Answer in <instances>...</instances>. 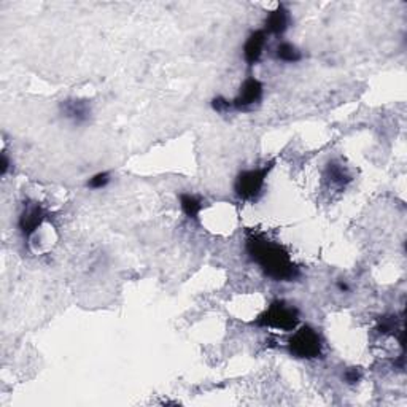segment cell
I'll list each match as a JSON object with an SVG mask.
<instances>
[{
	"instance_id": "obj_1",
	"label": "cell",
	"mask_w": 407,
	"mask_h": 407,
	"mask_svg": "<svg viewBox=\"0 0 407 407\" xmlns=\"http://www.w3.org/2000/svg\"><path fill=\"white\" fill-rule=\"evenodd\" d=\"M247 252L262 272L275 281H293L299 277V267L294 265L286 248L262 234L247 237Z\"/></svg>"
},
{
	"instance_id": "obj_2",
	"label": "cell",
	"mask_w": 407,
	"mask_h": 407,
	"mask_svg": "<svg viewBox=\"0 0 407 407\" xmlns=\"http://www.w3.org/2000/svg\"><path fill=\"white\" fill-rule=\"evenodd\" d=\"M286 348L294 358L315 360L323 355V341L317 329L304 324L298 331H294L286 344Z\"/></svg>"
},
{
	"instance_id": "obj_3",
	"label": "cell",
	"mask_w": 407,
	"mask_h": 407,
	"mask_svg": "<svg viewBox=\"0 0 407 407\" xmlns=\"http://www.w3.org/2000/svg\"><path fill=\"white\" fill-rule=\"evenodd\" d=\"M256 324L262 328H275L281 331H293L299 324V312L284 300H274L262 314L256 318Z\"/></svg>"
},
{
	"instance_id": "obj_4",
	"label": "cell",
	"mask_w": 407,
	"mask_h": 407,
	"mask_svg": "<svg viewBox=\"0 0 407 407\" xmlns=\"http://www.w3.org/2000/svg\"><path fill=\"white\" fill-rule=\"evenodd\" d=\"M274 162L271 164H266L258 169H248V171H242L236 177L234 183V191L237 194V198L242 200H256L260 196L262 190H265L266 178L269 172L272 171Z\"/></svg>"
},
{
	"instance_id": "obj_5",
	"label": "cell",
	"mask_w": 407,
	"mask_h": 407,
	"mask_svg": "<svg viewBox=\"0 0 407 407\" xmlns=\"http://www.w3.org/2000/svg\"><path fill=\"white\" fill-rule=\"evenodd\" d=\"M47 217L48 212L39 202L24 204L20 218H18V228H20L24 241H29L37 233V229L45 223Z\"/></svg>"
},
{
	"instance_id": "obj_6",
	"label": "cell",
	"mask_w": 407,
	"mask_h": 407,
	"mask_svg": "<svg viewBox=\"0 0 407 407\" xmlns=\"http://www.w3.org/2000/svg\"><path fill=\"white\" fill-rule=\"evenodd\" d=\"M262 96H265V85L258 78L248 77L241 85L239 94H237L236 99L231 100V105L236 110H248L258 105L262 100Z\"/></svg>"
},
{
	"instance_id": "obj_7",
	"label": "cell",
	"mask_w": 407,
	"mask_h": 407,
	"mask_svg": "<svg viewBox=\"0 0 407 407\" xmlns=\"http://www.w3.org/2000/svg\"><path fill=\"white\" fill-rule=\"evenodd\" d=\"M61 115L73 124H85L91 118V104L86 99L71 97L59 104Z\"/></svg>"
},
{
	"instance_id": "obj_8",
	"label": "cell",
	"mask_w": 407,
	"mask_h": 407,
	"mask_svg": "<svg viewBox=\"0 0 407 407\" xmlns=\"http://www.w3.org/2000/svg\"><path fill=\"white\" fill-rule=\"evenodd\" d=\"M267 37L265 29H258L248 35L245 45H243V59L248 66H255L260 62L267 45Z\"/></svg>"
},
{
	"instance_id": "obj_9",
	"label": "cell",
	"mask_w": 407,
	"mask_h": 407,
	"mask_svg": "<svg viewBox=\"0 0 407 407\" xmlns=\"http://www.w3.org/2000/svg\"><path fill=\"white\" fill-rule=\"evenodd\" d=\"M290 11L286 10L284 4H280L267 15L265 21V32L267 35H284L290 28Z\"/></svg>"
},
{
	"instance_id": "obj_10",
	"label": "cell",
	"mask_w": 407,
	"mask_h": 407,
	"mask_svg": "<svg viewBox=\"0 0 407 407\" xmlns=\"http://www.w3.org/2000/svg\"><path fill=\"white\" fill-rule=\"evenodd\" d=\"M178 199H180V207H181V210H183V214L188 218H191V220H198L200 212H202V209H204L202 199L194 196V194H190V193H181Z\"/></svg>"
},
{
	"instance_id": "obj_11",
	"label": "cell",
	"mask_w": 407,
	"mask_h": 407,
	"mask_svg": "<svg viewBox=\"0 0 407 407\" xmlns=\"http://www.w3.org/2000/svg\"><path fill=\"white\" fill-rule=\"evenodd\" d=\"M275 58L281 62H286V64H296V62L303 59V53L293 43L281 42L275 48Z\"/></svg>"
},
{
	"instance_id": "obj_12",
	"label": "cell",
	"mask_w": 407,
	"mask_h": 407,
	"mask_svg": "<svg viewBox=\"0 0 407 407\" xmlns=\"http://www.w3.org/2000/svg\"><path fill=\"white\" fill-rule=\"evenodd\" d=\"M324 177H327L331 185L334 186H346L352 177H350L348 172L346 171V167L341 166V164H336V162H329L328 167H327V172H324Z\"/></svg>"
},
{
	"instance_id": "obj_13",
	"label": "cell",
	"mask_w": 407,
	"mask_h": 407,
	"mask_svg": "<svg viewBox=\"0 0 407 407\" xmlns=\"http://www.w3.org/2000/svg\"><path fill=\"white\" fill-rule=\"evenodd\" d=\"M110 180H111L110 172H97V174H94L90 180H87L86 186L90 188V190H102V188H105L110 183Z\"/></svg>"
},
{
	"instance_id": "obj_14",
	"label": "cell",
	"mask_w": 407,
	"mask_h": 407,
	"mask_svg": "<svg viewBox=\"0 0 407 407\" xmlns=\"http://www.w3.org/2000/svg\"><path fill=\"white\" fill-rule=\"evenodd\" d=\"M212 109H214L217 114H226L228 110L233 109V105H231V100L224 99V97H215L212 100Z\"/></svg>"
},
{
	"instance_id": "obj_15",
	"label": "cell",
	"mask_w": 407,
	"mask_h": 407,
	"mask_svg": "<svg viewBox=\"0 0 407 407\" xmlns=\"http://www.w3.org/2000/svg\"><path fill=\"white\" fill-rule=\"evenodd\" d=\"M344 380L347 382L348 385H355L361 380V371L358 367H348L346 372H344Z\"/></svg>"
},
{
	"instance_id": "obj_16",
	"label": "cell",
	"mask_w": 407,
	"mask_h": 407,
	"mask_svg": "<svg viewBox=\"0 0 407 407\" xmlns=\"http://www.w3.org/2000/svg\"><path fill=\"white\" fill-rule=\"evenodd\" d=\"M8 169H10V159H8L7 153H4V154H2V167H0V174L7 175Z\"/></svg>"
},
{
	"instance_id": "obj_17",
	"label": "cell",
	"mask_w": 407,
	"mask_h": 407,
	"mask_svg": "<svg viewBox=\"0 0 407 407\" xmlns=\"http://www.w3.org/2000/svg\"><path fill=\"white\" fill-rule=\"evenodd\" d=\"M337 290L339 291H342V293H347V291H350V286H348V284L347 281H344V280H337Z\"/></svg>"
}]
</instances>
